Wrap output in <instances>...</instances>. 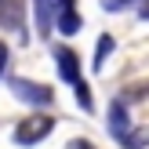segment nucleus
<instances>
[{
    "label": "nucleus",
    "mask_w": 149,
    "mask_h": 149,
    "mask_svg": "<svg viewBox=\"0 0 149 149\" xmlns=\"http://www.w3.org/2000/svg\"><path fill=\"white\" fill-rule=\"evenodd\" d=\"M142 18H149V0H142Z\"/></svg>",
    "instance_id": "nucleus-12"
},
{
    "label": "nucleus",
    "mask_w": 149,
    "mask_h": 149,
    "mask_svg": "<svg viewBox=\"0 0 149 149\" xmlns=\"http://www.w3.org/2000/svg\"><path fill=\"white\" fill-rule=\"evenodd\" d=\"M55 4V26H58V33L62 36H73V33H80V15H77V4L73 0H51Z\"/></svg>",
    "instance_id": "nucleus-4"
},
{
    "label": "nucleus",
    "mask_w": 149,
    "mask_h": 149,
    "mask_svg": "<svg viewBox=\"0 0 149 149\" xmlns=\"http://www.w3.org/2000/svg\"><path fill=\"white\" fill-rule=\"evenodd\" d=\"M55 62H58V77H62L69 87H80V84H84V77H80V58H77L73 47H58L55 51Z\"/></svg>",
    "instance_id": "nucleus-5"
},
{
    "label": "nucleus",
    "mask_w": 149,
    "mask_h": 149,
    "mask_svg": "<svg viewBox=\"0 0 149 149\" xmlns=\"http://www.w3.org/2000/svg\"><path fill=\"white\" fill-rule=\"evenodd\" d=\"M51 127H55V120L51 116H29V120H22L18 127H15V142L18 146H36V142H44V138L51 135Z\"/></svg>",
    "instance_id": "nucleus-2"
},
{
    "label": "nucleus",
    "mask_w": 149,
    "mask_h": 149,
    "mask_svg": "<svg viewBox=\"0 0 149 149\" xmlns=\"http://www.w3.org/2000/svg\"><path fill=\"white\" fill-rule=\"evenodd\" d=\"M106 120H109V135L124 146V142H127V135H131V127H135L131 116H127V102H124V98H113V102H109Z\"/></svg>",
    "instance_id": "nucleus-3"
},
{
    "label": "nucleus",
    "mask_w": 149,
    "mask_h": 149,
    "mask_svg": "<svg viewBox=\"0 0 149 149\" xmlns=\"http://www.w3.org/2000/svg\"><path fill=\"white\" fill-rule=\"evenodd\" d=\"M65 149H95L87 138H73V142H65Z\"/></svg>",
    "instance_id": "nucleus-10"
},
{
    "label": "nucleus",
    "mask_w": 149,
    "mask_h": 149,
    "mask_svg": "<svg viewBox=\"0 0 149 149\" xmlns=\"http://www.w3.org/2000/svg\"><path fill=\"white\" fill-rule=\"evenodd\" d=\"M113 47H116V40H113L109 33H102V36H98V44H95V58H91L95 73H98L102 65H106V58H109V51H113Z\"/></svg>",
    "instance_id": "nucleus-7"
},
{
    "label": "nucleus",
    "mask_w": 149,
    "mask_h": 149,
    "mask_svg": "<svg viewBox=\"0 0 149 149\" xmlns=\"http://www.w3.org/2000/svg\"><path fill=\"white\" fill-rule=\"evenodd\" d=\"M33 22H36V33L44 40L51 33V26H55V4L51 0H33Z\"/></svg>",
    "instance_id": "nucleus-6"
},
{
    "label": "nucleus",
    "mask_w": 149,
    "mask_h": 149,
    "mask_svg": "<svg viewBox=\"0 0 149 149\" xmlns=\"http://www.w3.org/2000/svg\"><path fill=\"white\" fill-rule=\"evenodd\" d=\"M146 146H149V127H131L124 149H146Z\"/></svg>",
    "instance_id": "nucleus-8"
},
{
    "label": "nucleus",
    "mask_w": 149,
    "mask_h": 149,
    "mask_svg": "<svg viewBox=\"0 0 149 149\" xmlns=\"http://www.w3.org/2000/svg\"><path fill=\"white\" fill-rule=\"evenodd\" d=\"M4 69H7V47L0 44V77H4Z\"/></svg>",
    "instance_id": "nucleus-11"
},
{
    "label": "nucleus",
    "mask_w": 149,
    "mask_h": 149,
    "mask_svg": "<svg viewBox=\"0 0 149 149\" xmlns=\"http://www.w3.org/2000/svg\"><path fill=\"white\" fill-rule=\"evenodd\" d=\"M7 87H11V95L18 102L36 106V109H47L51 102H55V91H51L47 84H36V80H26V77H7Z\"/></svg>",
    "instance_id": "nucleus-1"
},
{
    "label": "nucleus",
    "mask_w": 149,
    "mask_h": 149,
    "mask_svg": "<svg viewBox=\"0 0 149 149\" xmlns=\"http://www.w3.org/2000/svg\"><path fill=\"white\" fill-rule=\"evenodd\" d=\"M127 4H135V0H102V11H124Z\"/></svg>",
    "instance_id": "nucleus-9"
}]
</instances>
